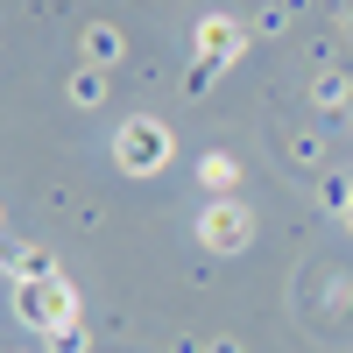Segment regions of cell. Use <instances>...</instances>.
<instances>
[{
    "label": "cell",
    "instance_id": "1",
    "mask_svg": "<svg viewBox=\"0 0 353 353\" xmlns=\"http://www.w3.org/2000/svg\"><path fill=\"white\" fill-rule=\"evenodd\" d=\"M21 318H28V325H71V290H64L57 269L21 283Z\"/></svg>",
    "mask_w": 353,
    "mask_h": 353
},
{
    "label": "cell",
    "instance_id": "2",
    "mask_svg": "<svg viewBox=\"0 0 353 353\" xmlns=\"http://www.w3.org/2000/svg\"><path fill=\"white\" fill-rule=\"evenodd\" d=\"M163 163H170V128H156V121H128V128H121V170L149 176V170H163Z\"/></svg>",
    "mask_w": 353,
    "mask_h": 353
},
{
    "label": "cell",
    "instance_id": "3",
    "mask_svg": "<svg viewBox=\"0 0 353 353\" xmlns=\"http://www.w3.org/2000/svg\"><path fill=\"white\" fill-rule=\"evenodd\" d=\"M198 241L205 248H226V254L248 248V212H241V205H212V212L198 219Z\"/></svg>",
    "mask_w": 353,
    "mask_h": 353
},
{
    "label": "cell",
    "instance_id": "4",
    "mask_svg": "<svg viewBox=\"0 0 353 353\" xmlns=\"http://www.w3.org/2000/svg\"><path fill=\"white\" fill-rule=\"evenodd\" d=\"M198 57L205 64H233L241 57V28L233 21H198Z\"/></svg>",
    "mask_w": 353,
    "mask_h": 353
},
{
    "label": "cell",
    "instance_id": "5",
    "mask_svg": "<svg viewBox=\"0 0 353 353\" xmlns=\"http://www.w3.org/2000/svg\"><path fill=\"white\" fill-rule=\"evenodd\" d=\"M198 176H205V191H219V198H226L241 170H233V156H205V163H198Z\"/></svg>",
    "mask_w": 353,
    "mask_h": 353
},
{
    "label": "cell",
    "instance_id": "6",
    "mask_svg": "<svg viewBox=\"0 0 353 353\" xmlns=\"http://www.w3.org/2000/svg\"><path fill=\"white\" fill-rule=\"evenodd\" d=\"M85 57H92V64H113V57H121V36H113V28H92V36H85Z\"/></svg>",
    "mask_w": 353,
    "mask_h": 353
},
{
    "label": "cell",
    "instance_id": "7",
    "mask_svg": "<svg viewBox=\"0 0 353 353\" xmlns=\"http://www.w3.org/2000/svg\"><path fill=\"white\" fill-rule=\"evenodd\" d=\"M99 92H106V78H99V71H78V78H71V99H78V106H92Z\"/></svg>",
    "mask_w": 353,
    "mask_h": 353
}]
</instances>
